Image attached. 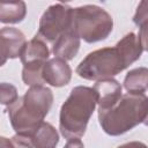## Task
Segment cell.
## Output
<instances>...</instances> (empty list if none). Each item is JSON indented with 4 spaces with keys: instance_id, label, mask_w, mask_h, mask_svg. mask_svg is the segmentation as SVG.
Listing matches in <instances>:
<instances>
[{
    "instance_id": "cell-1",
    "label": "cell",
    "mask_w": 148,
    "mask_h": 148,
    "mask_svg": "<svg viewBox=\"0 0 148 148\" xmlns=\"http://www.w3.org/2000/svg\"><path fill=\"white\" fill-rule=\"evenodd\" d=\"M53 104V94L44 84L31 86L23 96L7 105V113L13 130L31 136L44 121Z\"/></svg>"
},
{
    "instance_id": "cell-2",
    "label": "cell",
    "mask_w": 148,
    "mask_h": 148,
    "mask_svg": "<svg viewBox=\"0 0 148 148\" xmlns=\"http://www.w3.org/2000/svg\"><path fill=\"white\" fill-rule=\"evenodd\" d=\"M147 113L148 97L143 92H127L110 108L99 109L98 121L106 134L118 136L143 124Z\"/></svg>"
},
{
    "instance_id": "cell-3",
    "label": "cell",
    "mask_w": 148,
    "mask_h": 148,
    "mask_svg": "<svg viewBox=\"0 0 148 148\" xmlns=\"http://www.w3.org/2000/svg\"><path fill=\"white\" fill-rule=\"evenodd\" d=\"M96 106L97 92L94 87H74L60 108L59 130L61 135L65 139L82 138Z\"/></svg>"
},
{
    "instance_id": "cell-4",
    "label": "cell",
    "mask_w": 148,
    "mask_h": 148,
    "mask_svg": "<svg viewBox=\"0 0 148 148\" xmlns=\"http://www.w3.org/2000/svg\"><path fill=\"white\" fill-rule=\"evenodd\" d=\"M72 29L81 39L91 44L109 37L113 29V18L99 6L84 5L73 8Z\"/></svg>"
},
{
    "instance_id": "cell-5",
    "label": "cell",
    "mask_w": 148,
    "mask_h": 148,
    "mask_svg": "<svg viewBox=\"0 0 148 148\" xmlns=\"http://www.w3.org/2000/svg\"><path fill=\"white\" fill-rule=\"evenodd\" d=\"M128 66L117 46L102 47L86 56L76 67V74L89 81L113 77Z\"/></svg>"
},
{
    "instance_id": "cell-6",
    "label": "cell",
    "mask_w": 148,
    "mask_h": 148,
    "mask_svg": "<svg viewBox=\"0 0 148 148\" xmlns=\"http://www.w3.org/2000/svg\"><path fill=\"white\" fill-rule=\"evenodd\" d=\"M72 12L73 8L67 5H51L43 13L36 35L53 44L64 32L72 29Z\"/></svg>"
},
{
    "instance_id": "cell-7",
    "label": "cell",
    "mask_w": 148,
    "mask_h": 148,
    "mask_svg": "<svg viewBox=\"0 0 148 148\" xmlns=\"http://www.w3.org/2000/svg\"><path fill=\"white\" fill-rule=\"evenodd\" d=\"M1 42V65H5L7 59L18 58L27 44L24 34L13 27H5L0 31Z\"/></svg>"
},
{
    "instance_id": "cell-8",
    "label": "cell",
    "mask_w": 148,
    "mask_h": 148,
    "mask_svg": "<svg viewBox=\"0 0 148 148\" xmlns=\"http://www.w3.org/2000/svg\"><path fill=\"white\" fill-rule=\"evenodd\" d=\"M43 79L45 83L56 88L68 84L72 79V69L67 60L59 57L49 59L43 67Z\"/></svg>"
},
{
    "instance_id": "cell-9",
    "label": "cell",
    "mask_w": 148,
    "mask_h": 148,
    "mask_svg": "<svg viewBox=\"0 0 148 148\" xmlns=\"http://www.w3.org/2000/svg\"><path fill=\"white\" fill-rule=\"evenodd\" d=\"M97 92V105L99 109H106L113 105L121 97V86L113 77H106L96 81L94 86Z\"/></svg>"
},
{
    "instance_id": "cell-10",
    "label": "cell",
    "mask_w": 148,
    "mask_h": 148,
    "mask_svg": "<svg viewBox=\"0 0 148 148\" xmlns=\"http://www.w3.org/2000/svg\"><path fill=\"white\" fill-rule=\"evenodd\" d=\"M50 50L47 47L46 42L36 35L32 39L27 42L20 59L22 65H34V64H42L44 65L49 60Z\"/></svg>"
},
{
    "instance_id": "cell-11",
    "label": "cell",
    "mask_w": 148,
    "mask_h": 148,
    "mask_svg": "<svg viewBox=\"0 0 148 148\" xmlns=\"http://www.w3.org/2000/svg\"><path fill=\"white\" fill-rule=\"evenodd\" d=\"M81 44V38L76 35V32L71 29L64 32L53 44L52 52L56 57L62 58L65 60H72L79 52Z\"/></svg>"
},
{
    "instance_id": "cell-12",
    "label": "cell",
    "mask_w": 148,
    "mask_h": 148,
    "mask_svg": "<svg viewBox=\"0 0 148 148\" xmlns=\"http://www.w3.org/2000/svg\"><path fill=\"white\" fill-rule=\"evenodd\" d=\"M27 15V5L23 0H0V22L15 24L22 22Z\"/></svg>"
},
{
    "instance_id": "cell-13",
    "label": "cell",
    "mask_w": 148,
    "mask_h": 148,
    "mask_svg": "<svg viewBox=\"0 0 148 148\" xmlns=\"http://www.w3.org/2000/svg\"><path fill=\"white\" fill-rule=\"evenodd\" d=\"M116 46L118 47L119 52L121 53L127 66L135 62L141 57V53L143 51L141 43H140V39H139V36L135 35L134 32L126 34L116 44Z\"/></svg>"
},
{
    "instance_id": "cell-14",
    "label": "cell",
    "mask_w": 148,
    "mask_h": 148,
    "mask_svg": "<svg viewBox=\"0 0 148 148\" xmlns=\"http://www.w3.org/2000/svg\"><path fill=\"white\" fill-rule=\"evenodd\" d=\"M31 142H32V147L53 148L59 142V134L50 123L43 121L32 133Z\"/></svg>"
},
{
    "instance_id": "cell-15",
    "label": "cell",
    "mask_w": 148,
    "mask_h": 148,
    "mask_svg": "<svg viewBox=\"0 0 148 148\" xmlns=\"http://www.w3.org/2000/svg\"><path fill=\"white\" fill-rule=\"evenodd\" d=\"M124 88L128 92H145L148 89V68L131 69L124 79Z\"/></svg>"
},
{
    "instance_id": "cell-16",
    "label": "cell",
    "mask_w": 148,
    "mask_h": 148,
    "mask_svg": "<svg viewBox=\"0 0 148 148\" xmlns=\"http://www.w3.org/2000/svg\"><path fill=\"white\" fill-rule=\"evenodd\" d=\"M44 65H42V64L24 65L23 69H22V80H23V82L29 87L44 84L45 83V81L43 79V67H44Z\"/></svg>"
},
{
    "instance_id": "cell-17",
    "label": "cell",
    "mask_w": 148,
    "mask_h": 148,
    "mask_svg": "<svg viewBox=\"0 0 148 148\" xmlns=\"http://www.w3.org/2000/svg\"><path fill=\"white\" fill-rule=\"evenodd\" d=\"M0 89H1V104L9 105L14 101L17 99V97H18L17 90L12 83L2 82L0 84Z\"/></svg>"
},
{
    "instance_id": "cell-18",
    "label": "cell",
    "mask_w": 148,
    "mask_h": 148,
    "mask_svg": "<svg viewBox=\"0 0 148 148\" xmlns=\"http://www.w3.org/2000/svg\"><path fill=\"white\" fill-rule=\"evenodd\" d=\"M133 22L138 27L148 22V0H141L140 1L139 6L135 10V14L133 16Z\"/></svg>"
},
{
    "instance_id": "cell-19",
    "label": "cell",
    "mask_w": 148,
    "mask_h": 148,
    "mask_svg": "<svg viewBox=\"0 0 148 148\" xmlns=\"http://www.w3.org/2000/svg\"><path fill=\"white\" fill-rule=\"evenodd\" d=\"M139 28H140V30H139V35L138 36H139L141 46H142L143 51L148 52V22L141 24Z\"/></svg>"
},
{
    "instance_id": "cell-20",
    "label": "cell",
    "mask_w": 148,
    "mask_h": 148,
    "mask_svg": "<svg viewBox=\"0 0 148 148\" xmlns=\"http://www.w3.org/2000/svg\"><path fill=\"white\" fill-rule=\"evenodd\" d=\"M66 147H83V142L81 141V138H71L67 139Z\"/></svg>"
},
{
    "instance_id": "cell-21",
    "label": "cell",
    "mask_w": 148,
    "mask_h": 148,
    "mask_svg": "<svg viewBox=\"0 0 148 148\" xmlns=\"http://www.w3.org/2000/svg\"><path fill=\"white\" fill-rule=\"evenodd\" d=\"M143 124H145L146 126H148V113H147V116H146V119L143 120Z\"/></svg>"
},
{
    "instance_id": "cell-22",
    "label": "cell",
    "mask_w": 148,
    "mask_h": 148,
    "mask_svg": "<svg viewBox=\"0 0 148 148\" xmlns=\"http://www.w3.org/2000/svg\"><path fill=\"white\" fill-rule=\"evenodd\" d=\"M58 1H60V2H62V3H66V2H69V1H72V0H58Z\"/></svg>"
}]
</instances>
